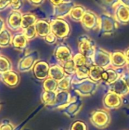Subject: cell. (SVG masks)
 Instances as JSON below:
<instances>
[{"label": "cell", "instance_id": "35", "mask_svg": "<svg viewBox=\"0 0 129 130\" xmlns=\"http://www.w3.org/2000/svg\"><path fill=\"white\" fill-rule=\"evenodd\" d=\"M76 67L78 66H84V65H89V60L84 56L82 55L81 53H78L75 55H73V58H72Z\"/></svg>", "mask_w": 129, "mask_h": 130}, {"label": "cell", "instance_id": "31", "mask_svg": "<svg viewBox=\"0 0 129 130\" xmlns=\"http://www.w3.org/2000/svg\"><path fill=\"white\" fill-rule=\"evenodd\" d=\"M43 91L56 92L58 91V82L49 77L43 81Z\"/></svg>", "mask_w": 129, "mask_h": 130}, {"label": "cell", "instance_id": "32", "mask_svg": "<svg viewBox=\"0 0 129 130\" xmlns=\"http://www.w3.org/2000/svg\"><path fill=\"white\" fill-rule=\"evenodd\" d=\"M11 70H12V64L11 60L8 57L1 55L0 56V75Z\"/></svg>", "mask_w": 129, "mask_h": 130}, {"label": "cell", "instance_id": "15", "mask_svg": "<svg viewBox=\"0 0 129 130\" xmlns=\"http://www.w3.org/2000/svg\"><path fill=\"white\" fill-rule=\"evenodd\" d=\"M124 72L123 68L122 69H115L113 67H109L105 69L103 76L102 82H104L106 85H111L116 82Z\"/></svg>", "mask_w": 129, "mask_h": 130}, {"label": "cell", "instance_id": "36", "mask_svg": "<svg viewBox=\"0 0 129 130\" xmlns=\"http://www.w3.org/2000/svg\"><path fill=\"white\" fill-rule=\"evenodd\" d=\"M23 33H24V34L25 35V37H26V38L27 39L28 41L33 40V39L37 36L36 31V29H35V26H34V25L30 26V27L26 28L25 30H23Z\"/></svg>", "mask_w": 129, "mask_h": 130}, {"label": "cell", "instance_id": "44", "mask_svg": "<svg viewBox=\"0 0 129 130\" xmlns=\"http://www.w3.org/2000/svg\"><path fill=\"white\" fill-rule=\"evenodd\" d=\"M50 4L52 5V6H56V5H58L59 4H61L62 2H63L65 0H49Z\"/></svg>", "mask_w": 129, "mask_h": 130}, {"label": "cell", "instance_id": "40", "mask_svg": "<svg viewBox=\"0 0 129 130\" xmlns=\"http://www.w3.org/2000/svg\"><path fill=\"white\" fill-rule=\"evenodd\" d=\"M44 40L46 43L49 44V45H52V44H55L56 42H57V37L51 32L50 34H49L47 36H46L44 38Z\"/></svg>", "mask_w": 129, "mask_h": 130}, {"label": "cell", "instance_id": "16", "mask_svg": "<svg viewBox=\"0 0 129 130\" xmlns=\"http://www.w3.org/2000/svg\"><path fill=\"white\" fill-rule=\"evenodd\" d=\"M21 20L22 14L19 11H11L6 18V24L9 29L16 31L21 29Z\"/></svg>", "mask_w": 129, "mask_h": 130}, {"label": "cell", "instance_id": "48", "mask_svg": "<svg viewBox=\"0 0 129 130\" xmlns=\"http://www.w3.org/2000/svg\"><path fill=\"white\" fill-rule=\"evenodd\" d=\"M126 68H127V71L129 72V62H128V64L126 66Z\"/></svg>", "mask_w": 129, "mask_h": 130}, {"label": "cell", "instance_id": "38", "mask_svg": "<svg viewBox=\"0 0 129 130\" xmlns=\"http://www.w3.org/2000/svg\"><path fill=\"white\" fill-rule=\"evenodd\" d=\"M23 5L22 0H11L10 8L12 11H20Z\"/></svg>", "mask_w": 129, "mask_h": 130}, {"label": "cell", "instance_id": "29", "mask_svg": "<svg viewBox=\"0 0 129 130\" xmlns=\"http://www.w3.org/2000/svg\"><path fill=\"white\" fill-rule=\"evenodd\" d=\"M56 92L47 91H43L40 95L42 103L47 107L51 106L54 103L56 100Z\"/></svg>", "mask_w": 129, "mask_h": 130}, {"label": "cell", "instance_id": "9", "mask_svg": "<svg viewBox=\"0 0 129 130\" xmlns=\"http://www.w3.org/2000/svg\"><path fill=\"white\" fill-rule=\"evenodd\" d=\"M83 106V101L80 95L75 93V95L72 97L71 102L64 108L62 109L64 114L69 118L75 117L81 110Z\"/></svg>", "mask_w": 129, "mask_h": 130}, {"label": "cell", "instance_id": "30", "mask_svg": "<svg viewBox=\"0 0 129 130\" xmlns=\"http://www.w3.org/2000/svg\"><path fill=\"white\" fill-rule=\"evenodd\" d=\"M11 39L12 36L11 34V32L8 30L4 28L0 32V47L5 48L11 46Z\"/></svg>", "mask_w": 129, "mask_h": 130}, {"label": "cell", "instance_id": "37", "mask_svg": "<svg viewBox=\"0 0 129 130\" xmlns=\"http://www.w3.org/2000/svg\"><path fill=\"white\" fill-rule=\"evenodd\" d=\"M68 130H87V126L82 120H75L71 124Z\"/></svg>", "mask_w": 129, "mask_h": 130}, {"label": "cell", "instance_id": "14", "mask_svg": "<svg viewBox=\"0 0 129 130\" xmlns=\"http://www.w3.org/2000/svg\"><path fill=\"white\" fill-rule=\"evenodd\" d=\"M103 106L106 109L119 108L123 104L122 97H121L113 92L108 91L103 97Z\"/></svg>", "mask_w": 129, "mask_h": 130}, {"label": "cell", "instance_id": "23", "mask_svg": "<svg viewBox=\"0 0 129 130\" xmlns=\"http://www.w3.org/2000/svg\"><path fill=\"white\" fill-rule=\"evenodd\" d=\"M106 13L114 15L116 8L120 3V0H94Z\"/></svg>", "mask_w": 129, "mask_h": 130}, {"label": "cell", "instance_id": "6", "mask_svg": "<svg viewBox=\"0 0 129 130\" xmlns=\"http://www.w3.org/2000/svg\"><path fill=\"white\" fill-rule=\"evenodd\" d=\"M92 65L104 69L111 67V53L101 47H96L94 54L91 59Z\"/></svg>", "mask_w": 129, "mask_h": 130}, {"label": "cell", "instance_id": "4", "mask_svg": "<svg viewBox=\"0 0 129 130\" xmlns=\"http://www.w3.org/2000/svg\"><path fill=\"white\" fill-rule=\"evenodd\" d=\"M78 44L79 53L84 55L89 60L90 66H92L91 59L97 47L95 41L88 35L83 34L78 38Z\"/></svg>", "mask_w": 129, "mask_h": 130}, {"label": "cell", "instance_id": "11", "mask_svg": "<svg viewBox=\"0 0 129 130\" xmlns=\"http://www.w3.org/2000/svg\"><path fill=\"white\" fill-rule=\"evenodd\" d=\"M50 65L45 60H38L33 66L32 71L34 77L39 81H44L49 78Z\"/></svg>", "mask_w": 129, "mask_h": 130}, {"label": "cell", "instance_id": "13", "mask_svg": "<svg viewBox=\"0 0 129 130\" xmlns=\"http://www.w3.org/2000/svg\"><path fill=\"white\" fill-rule=\"evenodd\" d=\"M71 99L72 96L68 91H56V97L54 103L51 106L48 107V108L51 110H62L71 102Z\"/></svg>", "mask_w": 129, "mask_h": 130}, {"label": "cell", "instance_id": "8", "mask_svg": "<svg viewBox=\"0 0 129 130\" xmlns=\"http://www.w3.org/2000/svg\"><path fill=\"white\" fill-rule=\"evenodd\" d=\"M81 24L87 31L98 30L100 26V16H98L94 11L87 9L81 21Z\"/></svg>", "mask_w": 129, "mask_h": 130}, {"label": "cell", "instance_id": "41", "mask_svg": "<svg viewBox=\"0 0 129 130\" xmlns=\"http://www.w3.org/2000/svg\"><path fill=\"white\" fill-rule=\"evenodd\" d=\"M10 4H11V0H0V11L9 7Z\"/></svg>", "mask_w": 129, "mask_h": 130}, {"label": "cell", "instance_id": "22", "mask_svg": "<svg viewBox=\"0 0 129 130\" xmlns=\"http://www.w3.org/2000/svg\"><path fill=\"white\" fill-rule=\"evenodd\" d=\"M37 36L44 38L51 33L50 21L46 19H39L34 24Z\"/></svg>", "mask_w": 129, "mask_h": 130}, {"label": "cell", "instance_id": "21", "mask_svg": "<svg viewBox=\"0 0 129 130\" xmlns=\"http://www.w3.org/2000/svg\"><path fill=\"white\" fill-rule=\"evenodd\" d=\"M27 43H28V40L23 32L15 33L12 36L11 46L14 49L19 51H23L27 47Z\"/></svg>", "mask_w": 129, "mask_h": 130}, {"label": "cell", "instance_id": "24", "mask_svg": "<svg viewBox=\"0 0 129 130\" xmlns=\"http://www.w3.org/2000/svg\"><path fill=\"white\" fill-rule=\"evenodd\" d=\"M66 76V74L63 69V67L62 66L61 64L55 63L52 65H50L49 68V77L57 81L58 82L61 81L62 78H64Z\"/></svg>", "mask_w": 129, "mask_h": 130}, {"label": "cell", "instance_id": "47", "mask_svg": "<svg viewBox=\"0 0 129 130\" xmlns=\"http://www.w3.org/2000/svg\"><path fill=\"white\" fill-rule=\"evenodd\" d=\"M120 3L129 7V0H120Z\"/></svg>", "mask_w": 129, "mask_h": 130}, {"label": "cell", "instance_id": "50", "mask_svg": "<svg viewBox=\"0 0 129 130\" xmlns=\"http://www.w3.org/2000/svg\"><path fill=\"white\" fill-rule=\"evenodd\" d=\"M0 56H1V54H0Z\"/></svg>", "mask_w": 129, "mask_h": 130}, {"label": "cell", "instance_id": "17", "mask_svg": "<svg viewBox=\"0 0 129 130\" xmlns=\"http://www.w3.org/2000/svg\"><path fill=\"white\" fill-rule=\"evenodd\" d=\"M0 79L8 87L15 88L18 85L20 82V75L17 72L11 70L3 74H1Z\"/></svg>", "mask_w": 129, "mask_h": 130}, {"label": "cell", "instance_id": "18", "mask_svg": "<svg viewBox=\"0 0 129 130\" xmlns=\"http://www.w3.org/2000/svg\"><path fill=\"white\" fill-rule=\"evenodd\" d=\"M107 87L109 91L113 92L121 97H124L129 94V88L122 77H120L114 83L108 85Z\"/></svg>", "mask_w": 129, "mask_h": 130}, {"label": "cell", "instance_id": "26", "mask_svg": "<svg viewBox=\"0 0 129 130\" xmlns=\"http://www.w3.org/2000/svg\"><path fill=\"white\" fill-rule=\"evenodd\" d=\"M105 69H106L97 66H94V65L90 66L89 78H90L92 81L97 83L102 82V76Z\"/></svg>", "mask_w": 129, "mask_h": 130}, {"label": "cell", "instance_id": "42", "mask_svg": "<svg viewBox=\"0 0 129 130\" xmlns=\"http://www.w3.org/2000/svg\"><path fill=\"white\" fill-rule=\"evenodd\" d=\"M121 77H122V79L125 81V82L126 83V85H127L128 88H129V72H128V71H126V72H125V71H124V72L122 74Z\"/></svg>", "mask_w": 129, "mask_h": 130}, {"label": "cell", "instance_id": "2", "mask_svg": "<svg viewBox=\"0 0 129 130\" xmlns=\"http://www.w3.org/2000/svg\"><path fill=\"white\" fill-rule=\"evenodd\" d=\"M119 29V22L114 15L108 13H102L100 15L99 37L109 36L113 34Z\"/></svg>", "mask_w": 129, "mask_h": 130}, {"label": "cell", "instance_id": "43", "mask_svg": "<svg viewBox=\"0 0 129 130\" xmlns=\"http://www.w3.org/2000/svg\"><path fill=\"white\" fill-rule=\"evenodd\" d=\"M28 2L33 6H40L43 4L45 0H28Z\"/></svg>", "mask_w": 129, "mask_h": 130}, {"label": "cell", "instance_id": "28", "mask_svg": "<svg viewBox=\"0 0 129 130\" xmlns=\"http://www.w3.org/2000/svg\"><path fill=\"white\" fill-rule=\"evenodd\" d=\"M90 66L84 65L76 67V72L74 75V78L77 80H84L89 78L90 75Z\"/></svg>", "mask_w": 129, "mask_h": 130}, {"label": "cell", "instance_id": "19", "mask_svg": "<svg viewBox=\"0 0 129 130\" xmlns=\"http://www.w3.org/2000/svg\"><path fill=\"white\" fill-rule=\"evenodd\" d=\"M114 17L119 24L124 25L129 24V7L119 3L116 8Z\"/></svg>", "mask_w": 129, "mask_h": 130}, {"label": "cell", "instance_id": "27", "mask_svg": "<svg viewBox=\"0 0 129 130\" xmlns=\"http://www.w3.org/2000/svg\"><path fill=\"white\" fill-rule=\"evenodd\" d=\"M37 20L38 19H37L36 16L32 13H27V14H22L21 29H22L24 30L26 28L34 25Z\"/></svg>", "mask_w": 129, "mask_h": 130}, {"label": "cell", "instance_id": "20", "mask_svg": "<svg viewBox=\"0 0 129 130\" xmlns=\"http://www.w3.org/2000/svg\"><path fill=\"white\" fill-rule=\"evenodd\" d=\"M128 61L124 52L120 50L111 53V67L115 69H122L127 66Z\"/></svg>", "mask_w": 129, "mask_h": 130}, {"label": "cell", "instance_id": "34", "mask_svg": "<svg viewBox=\"0 0 129 130\" xmlns=\"http://www.w3.org/2000/svg\"><path fill=\"white\" fill-rule=\"evenodd\" d=\"M60 64V63H59ZM63 67V69L66 74V75H74L76 72V66L73 61V59H70L62 64H61Z\"/></svg>", "mask_w": 129, "mask_h": 130}, {"label": "cell", "instance_id": "1", "mask_svg": "<svg viewBox=\"0 0 129 130\" xmlns=\"http://www.w3.org/2000/svg\"><path fill=\"white\" fill-rule=\"evenodd\" d=\"M74 76V75H73ZM99 83L92 81L90 78H86L84 80H77L72 78L71 86L72 90L80 96H91L97 91Z\"/></svg>", "mask_w": 129, "mask_h": 130}, {"label": "cell", "instance_id": "33", "mask_svg": "<svg viewBox=\"0 0 129 130\" xmlns=\"http://www.w3.org/2000/svg\"><path fill=\"white\" fill-rule=\"evenodd\" d=\"M73 75H66L58 82V91H68L71 86Z\"/></svg>", "mask_w": 129, "mask_h": 130}, {"label": "cell", "instance_id": "7", "mask_svg": "<svg viewBox=\"0 0 129 130\" xmlns=\"http://www.w3.org/2000/svg\"><path fill=\"white\" fill-rule=\"evenodd\" d=\"M40 54L37 51L34 50L23 56L18 62L17 70L20 72H27L31 70L35 63L39 60Z\"/></svg>", "mask_w": 129, "mask_h": 130}, {"label": "cell", "instance_id": "39", "mask_svg": "<svg viewBox=\"0 0 129 130\" xmlns=\"http://www.w3.org/2000/svg\"><path fill=\"white\" fill-rule=\"evenodd\" d=\"M0 130H14V126L9 120H5L0 124Z\"/></svg>", "mask_w": 129, "mask_h": 130}, {"label": "cell", "instance_id": "45", "mask_svg": "<svg viewBox=\"0 0 129 130\" xmlns=\"http://www.w3.org/2000/svg\"><path fill=\"white\" fill-rule=\"evenodd\" d=\"M124 53H125V56L126 57V59L128 61V62H129V47L127 48L125 51H124Z\"/></svg>", "mask_w": 129, "mask_h": 130}, {"label": "cell", "instance_id": "12", "mask_svg": "<svg viewBox=\"0 0 129 130\" xmlns=\"http://www.w3.org/2000/svg\"><path fill=\"white\" fill-rule=\"evenodd\" d=\"M75 5V4L72 0H65L61 4L53 6L52 17L54 18H64L68 16Z\"/></svg>", "mask_w": 129, "mask_h": 130}, {"label": "cell", "instance_id": "5", "mask_svg": "<svg viewBox=\"0 0 129 130\" xmlns=\"http://www.w3.org/2000/svg\"><path fill=\"white\" fill-rule=\"evenodd\" d=\"M90 121L96 128L105 129L109 125L111 122V117L109 113L106 110H96L91 113Z\"/></svg>", "mask_w": 129, "mask_h": 130}, {"label": "cell", "instance_id": "3", "mask_svg": "<svg viewBox=\"0 0 129 130\" xmlns=\"http://www.w3.org/2000/svg\"><path fill=\"white\" fill-rule=\"evenodd\" d=\"M51 32L57 37L58 40H64L67 38L71 31V27L69 22L65 18L50 19Z\"/></svg>", "mask_w": 129, "mask_h": 130}, {"label": "cell", "instance_id": "10", "mask_svg": "<svg viewBox=\"0 0 129 130\" xmlns=\"http://www.w3.org/2000/svg\"><path fill=\"white\" fill-rule=\"evenodd\" d=\"M53 56L59 63L62 64L73 58V53L69 46L65 43L57 45L54 50Z\"/></svg>", "mask_w": 129, "mask_h": 130}, {"label": "cell", "instance_id": "49", "mask_svg": "<svg viewBox=\"0 0 129 130\" xmlns=\"http://www.w3.org/2000/svg\"><path fill=\"white\" fill-rule=\"evenodd\" d=\"M0 107H1V104H0Z\"/></svg>", "mask_w": 129, "mask_h": 130}, {"label": "cell", "instance_id": "46", "mask_svg": "<svg viewBox=\"0 0 129 130\" xmlns=\"http://www.w3.org/2000/svg\"><path fill=\"white\" fill-rule=\"evenodd\" d=\"M5 28V22L4 21L0 18V32Z\"/></svg>", "mask_w": 129, "mask_h": 130}, {"label": "cell", "instance_id": "25", "mask_svg": "<svg viewBox=\"0 0 129 130\" xmlns=\"http://www.w3.org/2000/svg\"><path fill=\"white\" fill-rule=\"evenodd\" d=\"M87 8L81 5H75L71 9L70 14H68L71 20L75 22H81Z\"/></svg>", "mask_w": 129, "mask_h": 130}]
</instances>
